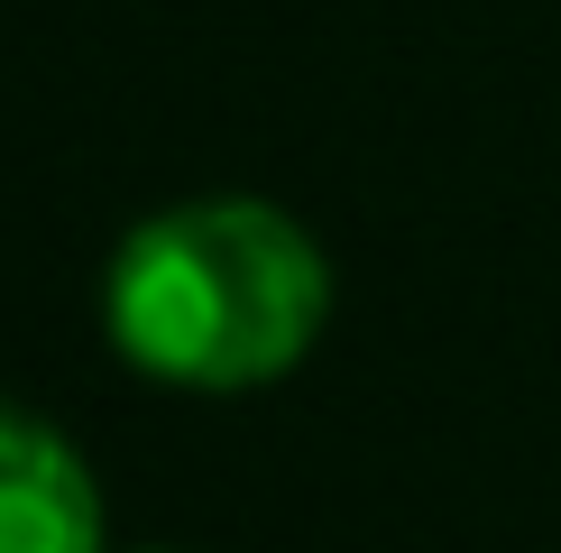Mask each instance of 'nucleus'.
<instances>
[{
  "instance_id": "obj_1",
  "label": "nucleus",
  "mask_w": 561,
  "mask_h": 553,
  "mask_svg": "<svg viewBox=\"0 0 561 553\" xmlns=\"http://www.w3.org/2000/svg\"><path fill=\"white\" fill-rule=\"evenodd\" d=\"M102 314L129 369L194 397H230V387H267L313 351L332 314V268L313 230L276 203H175L121 240Z\"/></svg>"
},
{
  "instance_id": "obj_2",
  "label": "nucleus",
  "mask_w": 561,
  "mask_h": 553,
  "mask_svg": "<svg viewBox=\"0 0 561 553\" xmlns=\"http://www.w3.org/2000/svg\"><path fill=\"white\" fill-rule=\"evenodd\" d=\"M0 553H102V489L56 425L0 406Z\"/></svg>"
}]
</instances>
